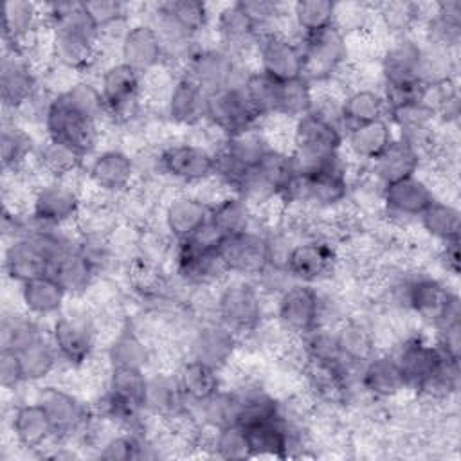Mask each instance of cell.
Wrapping results in <instances>:
<instances>
[{
    "mask_svg": "<svg viewBox=\"0 0 461 461\" xmlns=\"http://www.w3.org/2000/svg\"><path fill=\"white\" fill-rule=\"evenodd\" d=\"M43 20L50 31V56L68 72L88 70L101 49V31L83 2L45 4Z\"/></svg>",
    "mask_w": 461,
    "mask_h": 461,
    "instance_id": "1",
    "label": "cell"
},
{
    "mask_svg": "<svg viewBox=\"0 0 461 461\" xmlns=\"http://www.w3.org/2000/svg\"><path fill=\"white\" fill-rule=\"evenodd\" d=\"M295 167L297 166L292 153L272 146L259 158L258 164H254L241 175L232 193L243 198L252 209H256L259 205L274 202V198H279Z\"/></svg>",
    "mask_w": 461,
    "mask_h": 461,
    "instance_id": "2",
    "label": "cell"
},
{
    "mask_svg": "<svg viewBox=\"0 0 461 461\" xmlns=\"http://www.w3.org/2000/svg\"><path fill=\"white\" fill-rule=\"evenodd\" d=\"M344 131L313 112L294 121L292 157L301 169L313 167L342 151Z\"/></svg>",
    "mask_w": 461,
    "mask_h": 461,
    "instance_id": "3",
    "label": "cell"
},
{
    "mask_svg": "<svg viewBox=\"0 0 461 461\" xmlns=\"http://www.w3.org/2000/svg\"><path fill=\"white\" fill-rule=\"evenodd\" d=\"M45 139L67 144L88 157L99 139V124L76 110L63 94H54L43 115Z\"/></svg>",
    "mask_w": 461,
    "mask_h": 461,
    "instance_id": "4",
    "label": "cell"
},
{
    "mask_svg": "<svg viewBox=\"0 0 461 461\" xmlns=\"http://www.w3.org/2000/svg\"><path fill=\"white\" fill-rule=\"evenodd\" d=\"M214 312L218 321L230 328L238 337L252 333L263 324L261 288L245 277L232 281L218 292Z\"/></svg>",
    "mask_w": 461,
    "mask_h": 461,
    "instance_id": "5",
    "label": "cell"
},
{
    "mask_svg": "<svg viewBox=\"0 0 461 461\" xmlns=\"http://www.w3.org/2000/svg\"><path fill=\"white\" fill-rule=\"evenodd\" d=\"M400 301L420 319L439 324L447 317L461 315L459 297L445 283L430 276H412L398 285Z\"/></svg>",
    "mask_w": 461,
    "mask_h": 461,
    "instance_id": "6",
    "label": "cell"
},
{
    "mask_svg": "<svg viewBox=\"0 0 461 461\" xmlns=\"http://www.w3.org/2000/svg\"><path fill=\"white\" fill-rule=\"evenodd\" d=\"M303 58H304V77L313 85V81L331 79L348 59V38L335 25L297 38Z\"/></svg>",
    "mask_w": 461,
    "mask_h": 461,
    "instance_id": "7",
    "label": "cell"
},
{
    "mask_svg": "<svg viewBox=\"0 0 461 461\" xmlns=\"http://www.w3.org/2000/svg\"><path fill=\"white\" fill-rule=\"evenodd\" d=\"M261 117L249 101L243 85L207 94L205 122L225 137L259 126Z\"/></svg>",
    "mask_w": 461,
    "mask_h": 461,
    "instance_id": "8",
    "label": "cell"
},
{
    "mask_svg": "<svg viewBox=\"0 0 461 461\" xmlns=\"http://www.w3.org/2000/svg\"><path fill=\"white\" fill-rule=\"evenodd\" d=\"M259 72L277 83L304 77V58L297 40H292L277 29L263 31L256 41Z\"/></svg>",
    "mask_w": 461,
    "mask_h": 461,
    "instance_id": "9",
    "label": "cell"
},
{
    "mask_svg": "<svg viewBox=\"0 0 461 461\" xmlns=\"http://www.w3.org/2000/svg\"><path fill=\"white\" fill-rule=\"evenodd\" d=\"M276 319L290 337L301 339L321 324V295L308 283L292 281L277 295Z\"/></svg>",
    "mask_w": 461,
    "mask_h": 461,
    "instance_id": "10",
    "label": "cell"
},
{
    "mask_svg": "<svg viewBox=\"0 0 461 461\" xmlns=\"http://www.w3.org/2000/svg\"><path fill=\"white\" fill-rule=\"evenodd\" d=\"M158 169L184 184H203L214 178L216 155L203 144L173 142L158 149Z\"/></svg>",
    "mask_w": 461,
    "mask_h": 461,
    "instance_id": "11",
    "label": "cell"
},
{
    "mask_svg": "<svg viewBox=\"0 0 461 461\" xmlns=\"http://www.w3.org/2000/svg\"><path fill=\"white\" fill-rule=\"evenodd\" d=\"M83 207V196L77 187L67 180H47L32 193L29 214L43 225L65 227L76 223Z\"/></svg>",
    "mask_w": 461,
    "mask_h": 461,
    "instance_id": "12",
    "label": "cell"
},
{
    "mask_svg": "<svg viewBox=\"0 0 461 461\" xmlns=\"http://www.w3.org/2000/svg\"><path fill=\"white\" fill-rule=\"evenodd\" d=\"M184 72L189 74L207 94L243 85L247 77L240 67L238 58L221 47L193 49L185 59Z\"/></svg>",
    "mask_w": 461,
    "mask_h": 461,
    "instance_id": "13",
    "label": "cell"
},
{
    "mask_svg": "<svg viewBox=\"0 0 461 461\" xmlns=\"http://www.w3.org/2000/svg\"><path fill=\"white\" fill-rule=\"evenodd\" d=\"M106 115L117 122L130 121L140 104L142 76L122 61L106 67L99 77Z\"/></svg>",
    "mask_w": 461,
    "mask_h": 461,
    "instance_id": "14",
    "label": "cell"
},
{
    "mask_svg": "<svg viewBox=\"0 0 461 461\" xmlns=\"http://www.w3.org/2000/svg\"><path fill=\"white\" fill-rule=\"evenodd\" d=\"M97 339L95 322L86 313H61L50 328V340L63 362L72 367L83 366L94 353Z\"/></svg>",
    "mask_w": 461,
    "mask_h": 461,
    "instance_id": "15",
    "label": "cell"
},
{
    "mask_svg": "<svg viewBox=\"0 0 461 461\" xmlns=\"http://www.w3.org/2000/svg\"><path fill=\"white\" fill-rule=\"evenodd\" d=\"M218 256L227 274L245 279L259 277L268 268L267 238L256 229L225 238L218 249Z\"/></svg>",
    "mask_w": 461,
    "mask_h": 461,
    "instance_id": "16",
    "label": "cell"
},
{
    "mask_svg": "<svg viewBox=\"0 0 461 461\" xmlns=\"http://www.w3.org/2000/svg\"><path fill=\"white\" fill-rule=\"evenodd\" d=\"M36 402H40L47 411L56 441H65L76 434H83L90 423L92 416L86 403H83L74 393L67 389L45 385L38 391Z\"/></svg>",
    "mask_w": 461,
    "mask_h": 461,
    "instance_id": "17",
    "label": "cell"
},
{
    "mask_svg": "<svg viewBox=\"0 0 461 461\" xmlns=\"http://www.w3.org/2000/svg\"><path fill=\"white\" fill-rule=\"evenodd\" d=\"M40 94V79L27 56L4 52L0 65V97L5 110L20 112Z\"/></svg>",
    "mask_w": 461,
    "mask_h": 461,
    "instance_id": "18",
    "label": "cell"
},
{
    "mask_svg": "<svg viewBox=\"0 0 461 461\" xmlns=\"http://www.w3.org/2000/svg\"><path fill=\"white\" fill-rule=\"evenodd\" d=\"M337 263V252L324 238H308L294 243L286 258V274L292 281L313 285L326 279Z\"/></svg>",
    "mask_w": 461,
    "mask_h": 461,
    "instance_id": "19",
    "label": "cell"
},
{
    "mask_svg": "<svg viewBox=\"0 0 461 461\" xmlns=\"http://www.w3.org/2000/svg\"><path fill=\"white\" fill-rule=\"evenodd\" d=\"M402 369L405 387L421 391L429 380H432L439 369L448 362L436 342H429L420 335L407 337L400 349L394 353Z\"/></svg>",
    "mask_w": 461,
    "mask_h": 461,
    "instance_id": "20",
    "label": "cell"
},
{
    "mask_svg": "<svg viewBox=\"0 0 461 461\" xmlns=\"http://www.w3.org/2000/svg\"><path fill=\"white\" fill-rule=\"evenodd\" d=\"M121 61L140 76L157 70L166 59L164 43L149 22H139L126 29L119 43Z\"/></svg>",
    "mask_w": 461,
    "mask_h": 461,
    "instance_id": "21",
    "label": "cell"
},
{
    "mask_svg": "<svg viewBox=\"0 0 461 461\" xmlns=\"http://www.w3.org/2000/svg\"><path fill=\"white\" fill-rule=\"evenodd\" d=\"M207 92L185 72L178 74L166 95V117L171 124L194 128L205 122Z\"/></svg>",
    "mask_w": 461,
    "mask_h": 461,
    "instance_id": "22",
    "label": "cell"
},
{
    "mask_svg": "<svg viewBox=\"0 0 461 461\" xmlns=\"http://www.w3.org/2000/svg\"><path fill=\"white\" fill-rule=\"evenodd\" d=\"M238 349V335L223 322L205 321L191 337L189 357L221 371Z\"/></svg>",
    "mask_w": 461,
    "mask_h": 461,
    "instance_id": "23",
    "label": "cell"
},
{
    "mask_svg": "<svg viewBox=\"0 0 461 461\" xmlns=\"http://www.w3.org/2000/svg\"><path fill=\"white\" fill-rule=\"evenodd\" d=\"M135 176V160L122 149H104L97 153L86 167V178L92 187L108 194L128 191Z\"/></svg>",
    "mask_w": 461,
    "mask_h": 461,
    "instance_id": "24",
    "label": "cell"
},
{
    "mask_svg": "<svg viewBox=\"0 0 461 461\" xmlns=\"http://www.w3.org/2000/svg\"><path fill=\"white\" fill-rule=\"evenodd\" d=\"M380 198L389 214L403 218H418L436 200L430 185L416 175L385 184Z\"/></svg>",
    "mask_w": 461,
    "mask_h": 461,
    "instance_id": "25",
    "label": "cell"
},
{
    "mask_svg": "<svg viewBox=\"0 0 461 461\" xmlns=\"http://www.w3.org/2000/svg\"><path fill=\"white\" fill-rule=\"evenodd\" d=\"M259 32V27L247 14L240 2L223 5V9L216 14V34L220 40V47L234 54L236 58L243 50L256 47Z\"/></svg>",
    "mask_w": 461,
    "mask_h": 461,
    "instance_id": "26",
    "label": "cell"
},
{
    "mask_svg": "<svg viewBox=\"0 0 461 461\" xmlns=\"http://www.w3.org/2000/svg\"><path fill=\"white\" fill-rule=\"evenodd\" d=\"M211 218V205L198 194H176L164 209V229L175 243L194 234Z\"/></svg>",
    "mask_w": 461,
    "mask_h": 461,
    "instance_id": "27",
    "label": "cell"
},
{
    "mask_svg": "<svg viewBox=\"0 0 461 461\" xmlns=\"http://www.w3.org/2000/svg\"><path fill=\"white\" fill-rule=\"evenodd\" d=\"M394 139L393 126L385 117L346 130L342 149H346L351 158L373 164Z\"/></svg>",
    "mask_w": 461,
    "mask_h": 461,
    "instance_id": "28",
    "label": "cell"
},
{
    "mask_svg": "<svg viewBox=\"0 0 461 461\" xmlns=\"http://www.w3.org/2000/svg\"><path fill=\"white\" fill-rule=\"evenodd\" d=\"M11 432L16 443L27 450H40L47 443L56 441L50 418L36 400L22 403L13 411Z\"/></svg>",
    "mask_w": 461,
    "mask_h": 461,
    "instance_id": "29",
    "label": "cell"
},
{
    "mask_svg": "<svg viewBox=\"0 0 461 461\" xmlns=\"http://www.w3.org/2000/svg\"><path fill=\"white\" fill-rule=\"evenodd\" d=\"M362 389L378 400L394 398L405 387V380L394 353H375L360 367Z\"/></svg>",
    "mask_w": 461,
    "mask_h": 461,
    "instance_id": "30",
    "label": "cell"
},
{
    "mask_svg": "<svg viewBox=\"0 0 461 461\" xmlns=\"http://www.w3.org/2000/svg\"><path fill=\"white\" fill-rule=\"evenodd\" d=\"M245 434L250 448V457L285 459L292 456L294 436L285 418L245 427Z\"/></svg>",
    "mask_w": 461,
    "mask_h": 461,
    "instance_id": "31",
    "label": "cell"
},
{
    "mask_svg": "<svg viewBox=\"0 0 461 461\" xmlns=\"http://www.w3.org/2000/svg\"><path fill=\"white\" fill-rule=\"evenodd\" d=\"M49 274L65 288L68 295L86 294L99 276L77 245L54 258Z\"/></svg>",
    "mask_w": 461,
    "mask_h": 461,
    "instance_id": "32",
    "label": "cell"
},
{
    "mask_svg": "<svg viewBox=\"0 0 461 461\" xmlns=\"http://www.w3.org/2000/svg\"><path fill=\"white\" fill-rule=\"evenodd\" d=\"M67 297L68 294L65 288L50 274H43L20 285L23 310L34 317L58 315L63 310Z\"/></svg>",
    "mask_w": 461,
    "mask_h": 461,
    "instance_id": "33",
    "label": "cell"
},
{
    "mask_svg": "<svg viewBox=\"0 0 461 461\" xmlns=\"http://www.w3.org/2000/svg\"><path fill=\"white\" fill-rule=\"evenodd\" d=\"M146 412L164 420H176L187 411V402L180 391L176 375L157 373L148 376L146 389Z\"/></svg>",
    "mask_w": 461,
    "mask_h": 461,
    "instance_id": "34",
    "label": "cell"
},
{
    "mask_svg": "<svg viewBox=\"0 0 461 461\" xmlns=\"http://www.w3.org/2000/svg\"><path fill=\"white\" fill-rule=\"evenodd\" d=\"M420 164H421L420 151L407 140L396 137L391 142V146L373 162V171L384 187L385 184L416 175L420 169Z\"/></svg>",
    "mask_w": 461,
    "mask_h": 461,
    "instance_id": "35",
    "label": "cell"
},
{
    "mask_svg": "<svg viewBox=\"0 0 461 461\" xmlns=\"http://www.w3.org/2000/svg\"><path fill=\"white\" fill-rule=\"evenodd\" d=\"M272 148L265 131L259 126L240 131L236 135L225 137L221 146L216 149L223 158H227L241 175L259 162V158Z\"/></svg>",
    "mask_w": 461,
    "mask_h": 461,
    "instance_id": "36",
    "label": "cell"
},
{
    "mask_svg": "<svg viewBox=\"0 0 461 461\" xmlns=\"http://www.w3.org/2000/svg\"><path fill=\"white\" fill-rule=\"evenodd\" d=\"M335 339L346 366H364L375 353L376 342L371 328L357 319L340 321L335 328Z\"/></svg>",
    "mask_w": 461,
    "mask_h": 461,
    "instance_id": "37",
    "label": "cell"
},
{
    "mask_svg": "<svg viewBox=\"0 0 461 461\" xmlns=\"http://www.w3.org/2000/svg\"><path fill=\"white\" fill-rule=\"evenodd\" d=\"M218 373V369L191 357L180 364L175 375L187 405H200L221 389Z\"/></svg>",
    "mask_w": 461,
    "mask_h": 461,
    "instance_id": "38",
    "label": "cell"
},
{
    "mask_svg": "<svg viewBox=\"0 0 461 461\" xmlns=\"http://www.w3.org/2000/svg\"><path fill=\"white\" fill-rule=\"evenodd\" d=\"M427 45H434L445 50L457 47L461 40V2L447 0L432 4V14L425 20Z\"/></svg>",
    "mask_w": 461,
    "mask_h": 461,
    "instance_id": "39",
    "label": "cell"
},
{
    "mask_svg": "<svg viewBox=\"0 0 461 461\" xmlns=\"http://www.w3.org/2000/svg\"><path fill=\"white\" fill-rule=\"evenodd\" d=\"M387 112L389 110L382 90L375 88L351 90L340 101V117L344 131L358 124L385 119Z\"/></svg>",
    "mask_w": 461,
    "mask_h": 461,
    "instance_id": "40",
    "label": "cell"
},
{
    "mask_svg": "<svg viewBox=\"0 0 461 461\" xmlns=\"http://www.w3.org/2000/svg\"><path fill=\"white\" fill-rule=\"evenodd\" d=\"M85 158L77 149L50 139H45L34 151V162L49 180L72 178L81 169Z\"/></svg>",
    "mask_w": 461,
    "mask_h": 461,
    "instance_id": "41",
    "label": "cell"
},
{
    "mask_svg": "<svg viewBox=\"0 0 461 461\" xmlns=\"http://www.w3.org/2000/svg\"><path fill=\"white\" fill-rule=\"evenodd\" d=\"M209 220L225 238H229L254 229V209L238 194L227 193L211 205Z\"/></svg>",
    "mask_w": 461,
    "mask_h": 461,
    "instance_id": "42",
    "label": "cell"
},
{
    "mask_svg": "<svg viewBox=\"0 0 461 461\" xmlns=\"http://www.w3.org/2000/svg\"><path fill=\"white\" fill-rule=\"evenodd\" d=\"M108 367L144 369L149 362V348L131 322H124L106 351Z\"/></svg>",
    "mask_w": 461,
    "mask_h": 461,
    "instance_id": "43",
    "label": "cell"
},
{
    "mask_svg": "<svg viewBox=\"0 0 461 461\" xmlns=\"http://www.w3.org/2000/svg\"><path fill=\"white\" fill-rule=\"evenodd\" d=\"M238 396H240L238 425L243 429L256 423L283 418L281 403L268 391L258 385H247L243 389H238Z\"/></svg>",
    "mask_w": 461,
    "mask_h": 461,
    "instance_id": "44",
    "label": "cell"
},
{
    "mask_svg": "<svg viewBox=\"0 0 461 461\" xmlns=\"http://www.w3.org/2000/svg\"><path fill=\"white\" fill-rule=\"evenodd\" d=\"M16 353L22 362L25 384H36L49 378L61 360L50 337L47 339L43 335Z\"/></svg>",
    "mask_w": 461,
    "mask_h": 461,
    "instance_id": "45",
    "label": "cell"
},
{
    "mask_svg": "<svg viewBox=\"0 0 461 461\" xmlns=\"http://www.w3.org/2000/svg\"><path fill=\"white\" fill-rule=\"evenodd\" d=\"M2 167L7 173H20L31 157H34L36 144L32 137L14 121H5L2 126Z\"/></svg>",
    "mask_w": 461,
    "mask_h": 461,
    "instance_id": "46",
    "label": "cell"
},
{
    "mask_svg": "<svg viewBox=\"0 0 461 461\" xmlns=\"http://www.w3.org/2000/svg\"><path fill=\"white\" fill-rule=\"evenodd\" d=\"M418 218L423 230L441 243L459 240L461 212L454 203L432 200V203Z\"/></svg>",
    "mask_w": 461,
    "mask_h": 461,
    "instance_id": "47",
    "label": "cell"
},
{
    "mask_svg": "<svg viewBox=\"0 0 461 461\" xmlns=\"http://www.w3.org/2000/svg\"><path fill=\"white\" fill-rule=\"evenodd\" d=\"M337 4L330 0H299L290 5V16L301 36L324 31L335 23Z\"/></svg>",
    "mask_w": 461,
    "mask_h": 461,
    "instance_id": "48",
    "label": "cell"
},
{
    "mask_svg": "<svg viewBox=\"0 0 461 461\" xmlns=\"http://www.w3.org/2000/svg\"><path fill=\"white\" fill-rule=\"evenodd\" d=\"M41 328L31 313H4L0 322V349L20 351L36 339H40Z\"/></svg>",
    "mask_w": 461,
    "mask_h": 461,
    "instance_id": "49",
    "label": "cell"
},
{
    "mask_svg": "<svg viewBox=\"0 0 461 461\" xmlns=\"http://www.w3.org/2000/svg\"><path fill=\"white\" fill-rule=\"evenodd\" d=\"M243 90L261 119L277 115L281 83L274 81L259 70H254L247 74L243 81Z\"/></svg>",
    "mask_w": 461,
    "mask_h": 461,
    "instance_id": "50",
    "label": "cell"
},
{
    "mask_svg": "<svg viewBox=\"0 0 461 461\" xmlns=\"http://www.w3.org/2000/svg\"><path fill=\"white\" fill-rule=\"evenodd\" d=\"M200 409V418L205 427L211 430L238 425L240 414V396L238 391H216L209 400L196 405Z\"/></svg>",
    "mask_w": 461,
    "mask_h": 461,
    "instance_id": "51",
    "label": "cell"
},
{
    "mask_svg": "<svg viewBox=\"0 0 461 461\" xmlns=\"http://www.w3.org/2000/svg\"><path fill=\"white\" fill-rule=\"evenodd\" d=\"M313 94V85L306 77L281 83L277 115L288 117L292 121L306 115L312 110Z\"/></svg>",
    "mask_w": 461,
    "mask_h": 461,
    "instance_id": "52",
    "label": "cell"
},
{
    "mask_svg": "<svg viewBox=\"0 0 461 461\" xmlns=\"http://www.w3.org/2000/svg\"><path fill=\"white\" fill-rule=\"evenodd\" d=\"M59 94H63V97L76 110H79L83 115H86L94 122L99 124V121L103 117H106V106H104L99 85H94V83H90L86 79H79V81H74L72 85H68Z\"/></svg>",
    "mask_w": 461,
    "mask_h": 461,
    "instance_id": "53",
    "label": "cell"
},
{
    "mask_svg": "<svg viewBox=\"0 0 461 461\" xmlns=\"http://www.w3.org/2000/svg\"><path fill=\"white\" fill-rule=\"evenodd\" d=\"M160 7L191 36L194 38L202 32L211 18L209 5L198 0H173L162 2Z\"/></svg>",
    "mask_w": 461,
    "mask_h": 461,
    "instance_id": "54",
    "label": "cell"
},
{
    "mask_svg": "<svg viewBox=\"0 0 461 461\" xmlns=\"http://www.w3.org/2000/svg\"><path fill=\"white\" fill-rule=\"evenodd\" d=\"M212 456L220 459H247L250 457V448L247 441L245 429L240 425H227L212 430L207 443Z\"/></svg>",
    "mask_w": 461,
    "mask_h": 461,
    "instance_id": "55",
    "label": "cell"
},
{
    "mask_svg": "<svg viewBox=\"0 0 461 461\" xmlns=\"http://www.w3.org/2000/svg\"><path fill=\"white\" fill-rule=\"evenodd\" d=\"M384 27L394 36H409L412 27L421 20V9L416 4L409 2H389L380 7L378 13Z\"/></svg>",
    "mask_w": 461,
    "mask_h": 461,
    "instance_id": "56",
    "label": "cell"
},
{
    "mask_svg": "<svg viewBox=\"0 0 461 461\" xmlns=\"http://www.w3.org/2000/svg\"><path fill=\"white\" fill-rule=\"evenodd\" d=\"M140 436H137L133 430H126L122 434H115L108 438L101 448L99 457L106 461H130V459H142L148 457L146 448H149Z\"/></svg>",
    "mask_w": 461,
    "mask_h": 461,
    "instance_id": "57",
    "label": "cell"
},
{
    "mask_svg": "<svg viewBox=\"0 0 461 461\" xmlns=\"http://www.w3.org/2000/svg\"><path fill=\"white\" fill-rule=\"evenodd\" d=\"M83 5L99 31H104L117 23H124L128 20V5L117 0L83 2Z\"/></svg>",
    "mask_w": 461,
    "mask_h": 461,
    "instance_id": "58",
    "label": "cell"
},
{
    "mask_svg": "<svg viewBox=\"0 0 461 461\" xmlns=\"http://www.w3.org/2000/svg\"><path fill=\"white\" fill-rule=\"evenodd\" d=\"M438 328V340L436 346L443 353V357L450 362L459 366L461 357V315L448 317L436 324Z\"/></svg>",
    "mask_w": 461,
    "mask_h": 461,
    "instance_id": "59",
    "label": "cell"
},
{
    "mask_svg": "<svg viewBox=\"0 0 461 461\" xmlns=\"http://www.w3.org/2000/svg\"><path fill=\"white\" fill-rule=\"evenodd\" d=\"M25 384L22 362L16 351L0 349V385L5 391H14Z\"/></svg>",
    "mask_w": 461,
    "mask_h": 461,
    "instance_id": "60",
    "label": "cell"
},
{
    "mask_svg": "<svg viewBox=\"0 0 461 461\" xmlns=\"http://www.w3.org/2000/svg\"><path fill=\"white\" fill-rule=\"evenodd\" d=\"M241 7L247 11V14L256 22L259 31H270V23H274L277 18L283 16L281 5L276 2H263V0H240Z\"/></svg>",
    "mask_w": 461,
    "mask_h": 461,
    "instance_id": "61",
    "label": "cell"
},
{
    "mask_svg": "<svg viewBox=\"0 0 461 461\" xmlns=\"http://www.w3.org/2000/svg\"><path fill=\"white\" fill-rule=\"evenodd\" d=\"M439 259H441V263H443V267L448 274L457 276L459 274V240L443 243Z\"/></svg>",
    "mask_w": 461,
    "mask_h": 461,
    "instance_id": "62",
    "label": "cell"
}]
</instances>
